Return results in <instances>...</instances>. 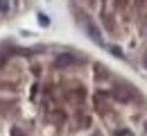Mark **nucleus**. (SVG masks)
<instances>
[{
    "instance_id": "7ed1b4c3",
    "label": "nucleus",
    "mask_w": 147,
    "mask_h": 136,
    "mask_svg": "<svg viewBox=\"0 0 147 136\" xmlns=\"http://www.w3.org/2000/svg\"><path fill=\"white\" fill-rule=\"evenodd\" d=\"M38 23H41V25H45V27H48V25H50V18H48V16H43V14H41V16H38Z\"/></svg>"
},
{
    "instance_id": "39448f33",
    "label": "nucleus",
    "mask_w": 147,
    "mask_h": 136,
    "mask_svg": "<svg viewBox=\"0 0 147 136\" xmlns=\"http://www.w3.org/2000/svg\"><path fill=\"white\" fill-rule=\"evenodd\" d=\"M118 136H134V134H131L129 129H120V132H118Z\"/></svg>"
},
{
    "instance_id": "f03ea898",
    "label": "nucleus",
    "mask_w": 147,
    "mask_h": 136,
    "mask_svg": "<svg viewBox=\"0 0 147 136\" xmlns=\"http://www.w3.org/2000/svg\"><path fill=\"white\" fill-rule=\"evenodd\" d=\"M0 14H9V0H0Z\"/></svg>"
},
{
    "instance_id": "0eeeda50",
    "label": "nucleus",
    "mask_w": 147,
    "mask_h": 136,
    "mask_svg": "<svg viewBox=\"0 0 147 136\" xmlns=\"http://www.w3.org/2000/svg\"><path fill=\"white\" fill-rule=\"evenodd\" d=\"M145 132H147V122H145Z\"/></svg>"
},
{
    "instance_id": "6e6552de",
    "label": "nucleus",
    "mask_w": 147,
    "mask_h": 136,
    "mask_svg": "<svg viewBox=\"0 0 147 136\" xmlns=\"http://www.w3.org/2000/svg\"><path fill=\"white\" fill-rule=\"evenodd\" d=\"M0 64H2V59H0Z\"/></svg>"
},
{
    "instance_id": "423d86ee",
    "label": "nucleus",
    "mask_w": 147,
    "mask_h": 136,
    "mask_svg": "<svg viewBox=\"0 0 147 136\" xmlns=\"http://www.w3.org/2000/svg\"><path fill=\"white\" fill-rule=\"evenodd\" d=\"M143 66H145V68H147V52H145V55H143Z\"/></svg>"
},
{
    "instance_id": "f257e3e1",
    "label": "nucleus",
    "mask_w": 147,
    "mask_h": 136,
    "mask_svg": "<svg viewBox=\"0 0 147 136\" xmlns=\"http://www.w3.org/2000/svg\"><path fill=\"white\" fill-rule=\"evenodd\" d=\"M77 61H79V59L75 57V55H59V57H57V66H59V68H61V66L66 68V66H73Z\"/></svg>"
},
{
    "instance_id": "20e7f679",
    "label": "nucleus",
    "mask_w": 147,
    "mask_h": 136,
    "mask_svg": "<svg viewBox=\"0 0 147 136\" xmlns=\"http://www.w3.org/2000/svg\"><path fill=\"white\" fill-rule=\"evenodd\" d=\"M11 136H25V134H23V132H20L18 127H11Z\"/></svg>"
}]
</instances>
